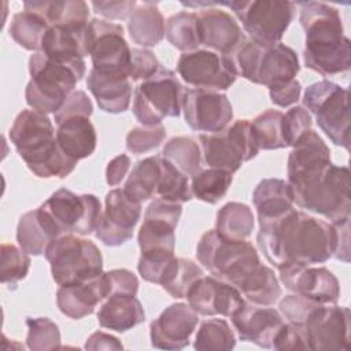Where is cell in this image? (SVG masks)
<instances>
[{
    "instance_id": "1",
    "label": "cell",
    "mask_w": 351,
    "mask_h": 351,
    "mask_svg": "<svg viewBox=\"0 0 351 351\" xmlns=\"http://www.w3.org/2000/svg\"><path fill=\"white\" fill-rule=\"evenodd\" d=\"M256 240L266 259L277 269L289 263H324L337 247L332 223L293 207L280 217L259 221Z\"/></svg>"
},
{
    "instance_id": "2",
    "label": "cell",
    "mask_w": 351,
    "mask_h": 351,
    "mask_svg": "<svg viewBox=\"0 0 351 351\" xmlns=\"http://www.w3.org/2000/svg\"><path fill=\"white\" fill-rule=\"evenodd\" d=\"M298 5L306 34L304 64L322 75L347 71L351 66V43L344 36L337 8L321 1H300Z\"/></svg>"
},
{
    "instance_id": "3",
    "label": "cell",
    "mask_w": 351,
    "mask_h": 351,
    "mask_svg": "<svg viewBox=\"0 0 351 351\" xmlns=\"http://www.w3.org/2000/svg\"><path fill=\"white\" fill-rule=\"evenodd\" d=\"M10 140L27 167L40 178H64L77 165V160L60 149L47 114L34 110L19 112L10 129Z\"/></svg>"
},
{
    "instance_id": "4",
    "label": "cell",
    "mask_w": 351,
    "mask_h": 351,
    "mask_svg": "<svg viewBox=\"0 0 351 351\" xmlns=\"http://www.w3.org/2000/svg\"><path fill=\"white\" fill-rule=\"evenodd\" d=\"M29 73L32 80L25 90L27 106L43 114H55L85 75V62L36 52L29 59Z\"/></svg>"
},
{
    "instance_id": "5",
    "label": "cell",
    "mask_w": 351,
    "mask_h": 351,
    "mask_svg": "<svg viewBox=\"0 0 351 351\" xmlns=\"http://www.w3.org/2000/svg\"><path fill=\"white\" fill-rule=\"evenodd\" d=\"M289 185L293 203L300 208L321 214L330 223L350 218L351 182L347 167L330 163L324 170Z\"/></svg>"
},
{
    "instance_id": "6",
    "label": "cell",
    "mask_w": 351,
    "mask_h": 351,
    "mask_svg": "<svg viewBox=\"0 0 351 351\" xmlns=\"http://www.w3.org/2000/svg\"><path fill=\"white\" fill-rule=\"evenodd\" d=\"M237 74L269 89L295 80L300 70L296 52L285 44H259L245 40L232 55Z\"/></svg>"
},
{
    "instance_id": "7",
    "label": "cell",
    "mask_w": 351,
    "mask_h": 351,
    "mask_svg": "<svg viewBox=\"0 0 351 351\" xmlns=\"http://www.w3.org/2000/svg\"><path fill=\"white\" fill-rule=\"evenodd\" d=\"M196 258L214 277L237 287L261 265L254 245L245 240L221 237L215 229L206 232L196 247Z\"/></svg>"
},
{
    "instance_id": "8",
    "label": "cell",
    "mask_w": 351,
    "mask_h": 351,
    "mask_svg": "<svg viewBox=\"0 0 351 351\" xmlns=\"http://www.w3.org/2000/svg\"><path fill=\"white\" fill-rule=\"evenodd\" d=\"M45 258L59 287L81 284L103 273V256L97 245L75 234L56 237L45 250Z\"/></svg>"
},
{
    "instance_id": "9",
    "label": "cell",
    "mask_w": 351,
    "mask_h": 351,
    "mask_svg": "<svg viewBox=\"0 0 351 351\" xmlns=\"http://www.w3.org/2000/svg\"><path fill=\"white\" fill-rule=\"evenodd\" d=\"M185 90L174 71L160 67L136 86L133 114L143 126L160 125L165 118L180 115Z\"/></svg>"
},
{
    "instance_id": "10",
    "label": "cell",
    "mask_w": 351,
    "mask_h": 351,
    "mask_svg": "<svg viewBox=\"0 0 351 351\" xmlns=\"http://www.w3.org/2000/svg\"><path fill=\"white\" fill-rule=\"evenodd\" d=\"M348 99L346 88L326 80L308 85L303 95V106L315 115L319 129L333 144L346 149L350 148Z\"/></svg>"
},
{
    "instance_id": "11",
    "label": "cell",
    "mask_w": 351,
    "mask_h": 351,
    "mask_svg": "<svg viewBox=\"0 0 351 351\" xmlns=\"http://www.w3.org/2000/svg\"><path fill=\"white\" fill-rule=\"evenodd\" d=\"M199 141L206 165L230 174L259 152L252 123L248 119H239L217 133L200 134Z\"/></svg>"
},
{
    "instance_id": "12",
    "label": "cell",
    "mask_w": 351,
    "mask_h": 351,
    "mask_svg": "<svg viewBox=\"0 0 351 351\" xmlns=\"http://www.w3.org/2000/svg\"><path fill=\"white\" fill-rule=\"evenodd\" d=\"M229 7L251 40L259 44H277L291 25L295 14V3L284 0L222 1Z\"/></svg>"
},
{
    "instance_id": "13",
    "label": "cell",
    "mask_w": 351,
    "mask_h": 351,
    "mask_svg": "<svg viewBox=\"0 0 351 351\" xmlns=\"http://www.w3.org/2000/svg\"><path fill=\"white\" fill-rule=\"evenodd\" d=\"M40 207L51 218L60 236L90 234L96 230L101 215L100 200L95 195H77L66 188L53 192Z\"/></svg>"
},
{
    "instance_id": "14",
    "label": "cell",
    "mask_w": 351,
    "mask_h": 351,
    "mask_svg": "<svg viewBox=\"0 0 351 351\" xmlns=\"http://www.w3.org/2000/svg\"><path fill=\"white\" fill-rule=\"evenodd\" d=\"M177 71L196 89L215 92L230 88L239 75L232 56L210 49L184 52L178 59Z\"/></svg>"
},
{
    "instance_id": "15",
    "label": "cell",
    "mask_w": 351,
    "mask_h": 351,
    "mask_svg": "<svg viewBox=\"0 0 351 351\" xmlns=\"http://www.w3.org/2000/svg\"><path fill=\"white\" fill-rule=\"evenodd\" d=\"M89 55L93 70L101 74L129 78L132 48H129L123 37V27L114 22L93 18L89 22Z\"/></svg>"
},
{
    "instance_id": "16",
    "label": "cell",
    "mask_w": 351,
    "mask_h": 351,
    "mask_svg": "<svg viewBox=\"0 0 351 351\" xmlns=\"http://www.w3.org/2000/svg\"><path fill=\"white\" fill-rule=\"evenodd\" d=\"M310 350L332 351L350 350V310L348 307L319 304L310 311L303 322Z\"/></svg>"
},
{
    "instance_id": "17",
    "label": "cell",
    "mask_w": 351,
    "mask_h": 351,
    "mask_svg": "<svg viewBox=\"0 0 351 351\" xmlns=\"http://www.w3.org/2000/svg\"><path fill=\"white\" fill-rule=\"evenodd\" d=\"M182 111L191 129L206 133H217L226 129L233 118L228 96L206 89H186Z\"/></svg>"
},
{
    "instance_id": "18",
    "label": "cell",
    "mask_w": 351,
    "mask_h": 351,
    "mask_svg": "<svg viewBox=\"0 0 351 351\" xmlns=\"http://www.w3.org/2000/svg\"><path fill=\"white\" fill-rule=\"evenodd\" d=\"M140 215V203L132 200L123 189L115 188L106 196V208L95 230L96 237L106 245H121L132 239Z\"/></svg>"
},
{
    "instance_id": "19",
    "label": "cell",
    "mask_w": 351,
    "mask_h": 351,
    "mask_svg": "<svg viewBox=\"0 0 351 351\" xmlns=\"http://www.w3.org/2000/svg\"><path fill=\"white\" fill-rule=\"evenodd\" d=\"M278 271L287 289L314 303L333 304L340 296L339 281L326 267L289 263L278 267Z\"/></svg>"
},
{
    "instance_id": "20",
    "label": "cell",
    "mask_w": 351,
    "mask_h": 351,
    "mask_svg": "<svg viewBox=\"0 0 351 351\" xmlns=\"http://www.w3.org/2000/svg\"><path fill=\"white\" fill-rule=\"evenodd\" d=\"M186 299L197 314L207 317H232L245 302L236 287L214 276H202L188 291Z\"/></svg>"
},
{
    "instance_id": "21",
    "label": "cell",
    "mask_w": 351,
    "mask_h": 351,
    "mask_svg": "<svg viewBox=\"0 0 351 351\" xmlns=\"http://www.w3.org/2000/svg\"><path fill=\"white\" fill-rule=\"evenodd\" d=\"M197 313L186 303L166 307L149 325L151 344L160 350H182L197 325Z\"/></svg>"
},
{
    "instance_id": "22",
    "label": "cell",
    "mask_w": 351,
    "mask_h": 351,
    "mask_svg": "<svg viewBox=\"0 0 351 351\" xmlns=\"http://www.w3.org/2000/svg\"><path fill=\"white\" fill-rule=\"evenodd\" d=\"M200 44L214 52L232 56L247 40L236 19L219 8H204L197 14Z\"/></svg>"
},
{
    "instance_id": "23",
    "label": "cell",
    "mask_w": 351,
    "mask_h": 351,
    "mask_svg": "<svg viewBox=\"0 0 351 351\" xmlns=\"http://www.w3.org/2000/svg\"><path fill=\"white\" fill-rule=\"evenodd\" d=\"M230 318L240 340L262 348L273 347L274 337L284 324L282 315L277 310L247 302Z\"/></svg>"
},
{
    "instance_id": "24",
    "label": "cell",
    "mask_w": 351,
    "mask_h": 351,
    "mask_svg": "<svg viewBox=\"0 0 351 351\" xmlns=\"http://www.w3.org/2000/svg\"><path fill=\"white\" fill-rule=\"evenodd\" d=\"M330 149L314 130L306 132L288 156V182L296 184L329 166Z\"/></svg>"
},
{
    "instance_id": "25",
    "label": "cell",
    "mask_w": 351,
    "mask_h": 351,
    "mask_svg": "<svg viewBox=\"0 0 351 351\" xmlns=\"http://www.w3.org/2000/svg\"><path fill=\"white\" fill-rule=\"evenodd\" d=\"M89 22L58 25L47 30L40 52L58 59H82L89 55Z\"/></svg>"
},
{
    "instance_id": "26",
    "label": "cell",
    "mask_w": 351,
    "mask_h": 351,
    "mask_svg": "<svg viewBox=\"0 0 351 351\" xmlns=\"http://www.w3.org/2000/svg\"><path fill=\"white\" fill-rule=\"evenodd\" d=\"M106 299L101 274L81 284L59 287L56 303L59 310L73 318L80 319L95 311V307Z\"/></svg>"
},
{
    "instance_id": "27",
    "label": "cell",
    "mask_w": 351,
    "mask_h": 351,
    "mask_svg": "<svg viewBox=\"0 0 351 351\" xmlns=\"http://www.w3.org/2000/svg\"><path fill=\"white\" fill-rule=\"evenodd\" d=\"M86 86L103 111L119 114L129 108L132 84L128 77L101 74L92 69L86 78Z\"/></svg>"
},
{
    "instance_id": "28",
    "label": "cell",
    "mask_w": 351,
    "mask_h": 351,
    "mask_svg": "<svg viewBox=\"0 0 351 351\" xmlns=\"http://www.w3.org/2000/svg\"><path fill=\"white\" fill-rule=\"evenodd\" d=\"M56 125V141L67 156L78 162L93 154L97 138L89 117L75 115Z\"/></svg>"
},
{
    "instance_id": "29",
    "label": "cell",
    "mask_w": 351,
    "mask_h": 351,
    "mask_svg": "<svg viewBox=\"0 0 351 351\" xmlns=\"http://www.w3.org/2000/svg\"><path fill=\"white\" fill-rule=\"evenodd\" d=\"M59 236L53 222L41 207L25 213L18 222L16 240L29 255L45 254L48 245Z\"/></svg>"
},
{
    "instance_id": "30",
    "label": "cell",
    "mask_w": 351,
    "mask_h": 351,
    "mask_svg": "<svg viewBox=\"0 0 351 351\" xmlns=\"http://www.w3.org/2000/svg\"><path fill=\"white\" fill-rule=\"evenodd\" d=\"M97 319L101 328L126 332L145 319L144 308L140 300L133 295H111L103 300Z\"/></svg>"
},
{
    "instance_id": "31",
    "label": "cell",
    "mask_w": 351,
    "mask_h": 351,
    "mask_svg": "<svg viewBox=\"0 0 351 351\" xmlns=\"http://www.w3.org/2000/svg\"><path fill=\"white\" fill-rule=\"evenodd\" d=\"M252 202L258 221L280 217L293 207L292 188L281 178L262 180L252 193Z\"/></svg>"
},
{
    "instance_id": "32",
    "label": "cell",
    "mask_w": 351,
    "mask_h": 351,
    "mask_svg": "<svg viewBox=\"0 0 351 351\" xmlns=\"http://www.w3.org/2000/svg\"><path fill=\"white\" fill-rule=\"evenodd\" d=\"M130 38L143 47H155L165 37V19L155 3L137 5L128 18Z\"/></svg>"
},
{
    "instance_id": "33",
    "label": "cell",
    "mask_w": 351,
    "mask_h": 351,
    "mask_svg": "<svg viewBox=\"0 0 351 351\" xmlns=\"http://www.w3.org/2000/svg\"><path fill=\"white\" fill-rule=\"evenodd\" d=\"M25 11L41 16L49 26L88 23L89 7L81 0L66 1H25Z\"/></svg>"
},
{
    "instance_id": "34",
    "label": "cell",
    "mask_w": 351,
    "mask_h": 351,
    "mask_svg": "<svg viewBox=\"0 0 351 351\" xmlns=\"http://www.w3.org/2000/svg\"><path fill=\"white\" fill-rule=\"evenodd\" d=\"M236 288L250 303L258 306H271L281 296V287L274 271L262 263Z\"/></svg>"
},
{
    "instance_id": "35",
    "label": "cell",
    "mask_w": 351,
    "mask_h": 351,
    "mask_svg": "<svg viewBox=\"0 0 351 351\" xmlns=\"http://www.w3.org/2000/svg\"><path fill=\"white\" fill-rule=\"evenodd\" d=\"M159 171H160V155L148 156L145 159L138 160L133 166L122 188L123 192L137 203L151 199L154 195H156Z\"/></svg>"
},
{
    "instance_id": "36",
    "label": "cell",
    "mask_w": 351,
    "mask_h": 351,
    "mask_svg": "<svg viewBox=\"0 0 351 351\" xmlns=\"http://www.w3.org/2000/svg\"><path fill=\"white\" fill-rule=\"evenodd\" d=\"M252 210L239 202H229L217 213L215 230L226 240H245L254 230Z\"/></svg>"
},
{
    "instance_id": "37",
    "label": "cell",
    "mask_w": 351,
    "mask_h": 351,
    "mask_svg": "<svg viewBox=\"0 0 351 351\" xmlns=\"http://www.w3.org/2000/svg\"><path fill=\"white\" fill-rule=\"evenodd\" d=\"M203 276L202 267L193 261L174 256L160 280V287L173 298H186L191 287Z\"/></svg>"
},
{
    "instance_id": "38",
    "label": "cell",
    "mask_w": 351,
    "mask_h": 351,
    "mask_svg": "<svg viewBox=\"0 0 351 351\" xmlns=\"http://www.w3.org/2000/svg\"><path fill=\"white\" fill-rule=\"evenodd\" d=\"M165 36L173 47L182 52L196 51L202 45L197 30V12L181 11L171 15L166 22Z\"/></svg>"
},
{
    "instance_id": "39",
    "label": "cell",
    "mask_w": 351,
    "mask_h": 351,
    "mask_svg": "<svg viewBox=\"0 0 351 351\" xmlns=\"http://www.w3.org/2000/svg\"><path fill=\"white\" fill-rule=\"evenodd\" d=\"M48 29L49 25L41 16L30 11H22L12 16L8 32L14 41L25 49L40 52Z\"/></svg>"
},
{
    "instance_id": "40",
    "label": "cell",
    "mask_w": 351,
    "mask_h": 351,
    "mask_svg": "<svg viewBox=\"0 0 351 351\" xmlns=\"http://www.w3.org/2000/svg\"><path fill=\"white\" fill-rule=\"evenodd\" d=\"M162 156L186 177H192L202 170V152L199 144L191 137L178 136L170 138L163 147Z\"/></svg>"
},
{
    "instance_id": "41",
    "label": "cell",
    "mask_w": 351,
    "mask_h": 351,
    "mask_svg": "<svg viewBox=\"0 0 351 351\" xmlns=\"http://www.w3.org/2000/svg\"><path fill=\"white\" fill-rule=\"evenodd\" d=\"M232 174L219 169H206L200 170L192 176L191 191L192 195L206 203L215 204L218 203L228 192L232 184Z\"/></svg>"
},
{
    "instance_id": "42",
    "label": "cell",
    "mask_w": 351,
    "mask_h": 351,
    "mask_svg": "<svg viewBox=\"0 0 351 351\" xmlns=\"http://www.w3.org/2000/svg\"><path fill=\"white\" fill-rule=\"evenodd\" d=\"M176 228L159 219H147L138 230L137 241L141 254L155 252H174Z\"/></svg>"
},
{
    "instance_id": "43",
    "label": "cell",
    "mask_w": 351,
    "mask_h": 351,
    "mask_svg": "<svg viewBox=\"0 0 351 351\" xmlns=\"http://www.w3.org/2000/svg\"><path fill=\"white\" fill-rule=\"evenodd\" d=\"M236 346V336L229 324L221 318H210L200 324L193 347L199 351H229Z\"/></svg>"
},
{
    "instance_id": "44",
    "label": "cell",
    "mask_w": 351,
    "mask_h": 351,
    "mask_svg": "<svg viewBox=\"0 0 351 351\" xmlns=\"http://www.w3.org/2000/svg\"><path fill=\"white\" fill-rule=\"evenodd\" d=\"M156 195H159L160 199L177 203H185L193 196L188 177L163 156H160V171Z\"/></svg>"
},
{
    "instance_id": "45",
    "label": "cell",
    "mask_w": 351,
    "mask_h": 351,
    "mask_svg": "<svg viewBox=\"0 0 351 351\" xmlns=\"http://www.w3.org/2000/svg\"><path fill=\"white\" fill-rule=\"evenodd\" d=\"M282 117L284 114L281 111L266 110L251 122L259 149H278L287 147L282 136Z\"/></svg>"
},
{
    "instance_id": "46",
    "label": "cell",
    "mask_w": 351,
    "mask_h": 351,
    "mask_svg": "<svg viewBox=\"0 0 351 351\" xmlns=\"http://www.w3.org/2000/svg\"><path fill=\"white\" fill-rule=\"evenodd\" d=\"M27 347L33 351L56 350L60 347V332L58 325L47 317L27 318Z\"/></svg>"
},
{
    "instance_id": "47",
    "label": "cell",
    "mask_w": 351,
    "mask_h": 351,
    "mask_svg": "<svg viewBox=\"0 0 351 351\" xmlns=\"http://www.w3.org/2000/svg\"><path fill=\"white\" fill-rule=\"evenodd\" d=\"M30 267V258L26 251L12 244H1V284L15 287L23 280Z\"/></svg>"
},
{
    "instance_id": "48",
    "label": "cell",
    "mask_w": 351,
    "mask_h": 351,
    "mask_svg": "<svg viewBox=\"0 0 351 351\" xmlns=\"http://www.w3.org/2000/svg\"><path fill=\"white\" fill-rule=\"evenodd\" d=\"M165 137L166 129L162 125L134 128L126 136V148L136 155L145 154L158 148Z\"/></svg>"
},
{
    "instance_id": "49",
    "label": "cell",
    "mask_w": 351,
    "mask_h": 351,
    "mask_svg": "<svg viewBox=\"0 0 351 351\" xmlns=\"http://www.w3.org/2000/svg\"><path fill=\"white\" fill-rule=\"evenodd\" d=\"M311 115L304 107L295 106L289 108L282 117V136L287 147H293L306 132L311 130Z\"/></svg>"
},
{
    "instance_id": "50",
    "label": "cell",
    "mask_w": 351,
    "mask_h": 351,
    "mask_svg": "<svg viewBox=\"0 0 351 351\" xmlns=\"http://www.w3.org/2000/svg\"><path fill=\"white\" fill-rule=\"evenodd\" d=\"M101 280L106 291V299L111 295H133L136 296L138 289L137 277L126 269H114L101 273ZM104 299V300H106Z\"/></svg>"
},
{
    "instance_id": "51",
    "label": "cell",
    "mask_w": 351,
    "mask_h": 351,
    "mask_svg": "<svg viewBox=\"0 0 351 351\" xmlns=\"http://www.w3.org/2000/svg\"><path fill=\"white\" fill-rule=\"evenodd\" d=\"M274 350H310L306 329L300 324H282L277 332L273 347Z\"/></svg>"
},
{
    "instance_id": "52",
    "label": "cell",
    "mask_w": 351,
    "mask_h": 351,
    "mask_svg": "<svg viewBox=\"0 0 351 351\" xmlns=\"http://www.w3.org/2000/svg\"><path fill=\"white\" fill-rule=\"evenodd\" d=\"M160 67L162 66L159 60L151 51L144 48H132V60L129 69L130 80H148L152 75H155Z\"/></svg>"
},
{
    "instance_id": "53",
    "label": "cell",
    "mask_w": 351,
    "mask_h": 351,
    "mask_svg": "<svg viewBox=\"0 0 351 351\" xmlns=\"http://www.w3.org/2000/svg\"><path fill=\"white\" fill-rule=\"evenodd\" d=\"M317 306H319V303H314L298 293H292V295L285 296L280 302L278 308H280L281 315L285 317L288 322L303 325V322L306 321L310 311L313 308H315Z\"/></svg>"
},
{
    "instance_id": "54",
    "label": "cell",
    "mask_w": 351,
    "mask_h": 351,
    "mask_svg": "<svg viewBox=\"0 0 351 351\" xmlns=\"http://www.w3.org/2000/svg\"><path fill=\"white\" fill-rule=\"evenodd\" d=\"M93 111V106L90 99L84 90H74L63 103L60 110L53 114L55 122L59 123L60 121L75 117V115H84V117H90Z\"/></svg>"
},
{
    "instance_id": "55",
    "label": "cell",
    "mask_w": 351,
    "mask_h": 351,
    "mask_svg": "<svg viewBox=\"0 0 351 351\" xmlns=\"http://www.w3.org/2000/svg\"><path fill=\"white\" fill-rule=\"evenodd\" d=\"M181 213H182L181 203L170 202V200H165V199L159 197L149 203V206L145 210L144 218L159 219V221L167 222L176 228L178 223V219L181 217Z\"/></svg>"
},
{
    "instance_id": "56",
    "label": "cell",
    "mask_w": 351,
    "mask_h": 351,
    "mask_svg": "<svg viewBox=\"0 0 351 351\" xmlns=\"http://www.w3.org/2000/svg\"><path fill=\"white\" fill-rule=\"evenodd\" d=\"M95 12L107 19H126L137 7L134 0L125 1H92Z\"/></svg>"
},
{
    "instance_id": "57",
    "label": "cell",
    "mask_w": 351,
    "mask_h": 351,
    "mask_svg": "<svg viewBox=\"0 0 351 351\" xmlns=\"http://www.w3.org/2000/svg\"><path fill=\"white\" fill-rule=\"evenodd\" d=\"M300 92L302 85L296 78L289 81L288 84L269 89L271 101L278 107H288L295 104L300 97Z\"/></svg>"
},
{
    "instance_id": "58",
    "label": "cell",
    "mask_w": 351,
    "mask_h": 351,
    "mask_svg": "<svg viewBox=\"0 0 351 351\" xmlns=\"http://www.w3.org/2000/svg\"><path fill=\"white\" fill-rule=\"evenodd\" d=\"M130 167V158L125 154H121L115 156L106 169V180L110 186L118 185L126 176L128 170Z\"/></svg>"
},
{
    "instance_id": "59",
    "label": "cell",
    "mask_w": 351,
    "mask_h": 351,
    "mask_svg": "<svg viewBox=\"0 0 351 351\" xmlns=\"http://www.w3.org/2000/svg\"><path fill=\"white\" fill-rule=\"evenodd\" d=\"M336 229V234H337V247H336V252L333 256H336L340 261L348 262L350 258V244H348V229H350V218L348 219H343L339 222H333L332 223Z\"/></svg>"
},
{
    "instance_id": "60",
    "label": "cell",
    "mask_w": 351,
    "mask_h": 351,
    "mask_svg": "<svg viewBox=\"0 0 351 351\" xmlns=\"http://www.w3.org/2000/svg\"><path fill=\"white\" fill-rule=\"evenodd\" d=\"M86 350H122L121 341L108 333L104 332H95L89 336L85 343Z\"/></svg>"
}]
</instances>
